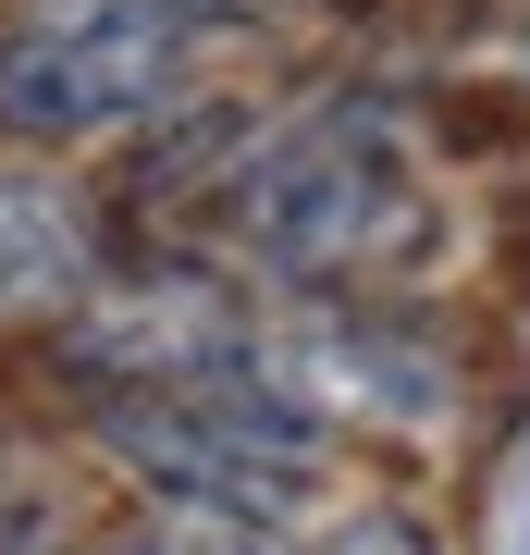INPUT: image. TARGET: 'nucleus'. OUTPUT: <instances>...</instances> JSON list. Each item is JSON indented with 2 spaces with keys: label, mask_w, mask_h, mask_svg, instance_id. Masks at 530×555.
<instances>
[{
  "label": "nucleus",
  "mask_w": 530,
  "mask_h": 555,
  "mask_svg": "<svg viewBox=\"0 0 530 555\" xmlns=\"http://www.w3.org/2000/svg\"><path fill=\"white\" fill-rule=\"evenodd\" d=\"M235 247L272 284H383L432 247V185L383 100H321L235 173Z\"/></svg>",
  "instance_id": "nucleus-1"
},
{
  "label": "nucleus",
  "mask_w": 530,
  "mask_h": 555,
  "mask_svg": "<svg viewBox=\"0 0 530 555\" xmlns=\"http://www.w3.org/2000/svg\"><path fill=\"white\" fill-rule=\"evenodd\" d=\"M62 346L99 383H235L259 346V309L222 297L210 272H87Z\"/></svg>",
  "instance_id": "nucleus-4"
},
{
  "label": "nucleus",
  "mask_w": 530,
  "mask_h": 555,
  "mask_svg": "<svg viewBox=\"0 0 530 555\" xmlns=\"http://www.w3.org/2000/svg\"><path fill=\"white\" fill-rule=\"evenodd\" d=\"M185 25H247V13H284V0H173Z\"/></svg>",
  "instance_id": "nucleus-9"
},
{
  "label": "nucleus",
  "mask_w": 530,
  "mask_h": 555,
  "mask_svg": "<svg viewBox=\"0 0 530 555\" xmlns=\"http://www.w3.org/2000/svg\"><path fill=\"white\" fill-rule=\"evenodd\" d=\"M272 408H296L309 433H334V420H432L456 383H444V358L432 346H408V334H383V321H259V346H247V371Z\"/></svg>",
  "instance_id": "nucleus-5"
},
{
  "label": "nucleus",
  "mask_w": 530,
  "mask_h": 555,
  "mask_svg": "<svg viewBox=\"0 0 530 555\" xmlns=\"http://www.w3.org/2000/svg\"><path fill=\"white\" fill-rule=\"evenodd\" d=\"M112 555H259L235 518H173V531H137V543H112Z\"/></svg>",
  "instance_id": "nucleus-8"
},
{
  "label": "nucleus",
  "mask_w": 530,
  "mask_h": 555,
  "mask_svg": "<svg viewBox=\"0 0 530 555\" xmlns=\"http://www.w3.org/2000/svg\"><path fill=\"white\" fill-rule=\"evenodd\" d=\"M309 555H432L419 543V518H395V506H358V518H334Z\"/></svg>",
  "instance_id": "nucleus-7"
},
{
  "label": "nucleus",
  "mask_w": 530,
  "mask_h": 555,
  "mask_svg": "<svg viewBox=\"0 0 530 555\" xmlns=\"http://www.w3.org/2000/svg\"><path fill=\"white\" fill-rule=\"evenodd\" d=\"M99 272V210L75 185L0 173V309H75Z\"/></svg>",
  "instance_id": "nucleus-6"
},
{
  "label": "nucleus",
  "mask_w": 530,
  "mask_h": 555,
  "mask_svg": "<svg viewBox=\"0 0 530 555\" xmlns=\"http://www.w3.org/2000/svg\"><path fill=\"white\" fill-rule=\"evenodd\" d=\"M185 50H197V25L173 0H75V13L0 38V137H25V149L124 137L137 112H160L185 87Z\"/></svg>",
  "instance_id": "nucleus-3"
},
{
  "label": "nucleus",
  "mask_w": 530,
  "mask_h": 555,
  "mask_svg": "<svg viewBox=\"0 0 530 555\" xmlns=\"http://www.w3.org/2000/svg\"><path fill=\"white\" fill-rule=\"evenodd\" d=\"M87 433L197 518H296L321 494V444L296 408H272L259 383H112L87 408Z\"/></svg>",
  "instance_id": "nucleus-2"
}]
</instances>
